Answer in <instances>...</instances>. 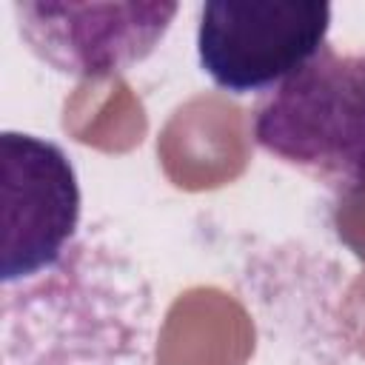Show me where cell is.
<instances>
[{"label": "cell", "instance_id": "1", "mask_svg": "<svg viewBox=\"0 0 365 365\" xmlns=\"http://www.w3.org/2000/svg\"><path fill=\"white\" fill-rule=\"evenodd\" d=\"M259 148L334 194L365 177V54L325 48L254 111Z\"/></svg>", "mask_w": 365, "mask_h": 365}, {"label": "cell", "instance_id": "2", "mask_svg": "<svg viewBox=\"0 0 365 365\" xmlns=\"http://www.w3.org/2000/svg\"><path fill=\"white\" fill-rule=\"evenodd\" d=\"M328 29V3L214 0L200 9V68L228 94L271 91L325 48Z\"/></svg>", "mask_w": 365, "mask_h": 365}, {"label": "cell", "instance_id": "3", "mask_svg": "<svg viewBox=\"0 0 365 365\" xmlns=\"http://www.w3.org/2000/svg\"><path fill=\"white\" fill-rule=\"evenodd\" d=\"M3 245L6 285L54 271L80 225V185L68 154L37 134L3 131Z\"/></svg>", "mask_w": 365, "mask_h": 365}, {"label": "cell", "instance_id": "4", "mask_svg": "<svg viewBox=\"0 0 365 365\" xmlns=\"http://www.w3.org/2000/svg\"><path fill=\"white\" fill-rule=\"evenodd\" d=\"M23 43L60 74L97 80L143 63L177 17V3H29L14 6Z\"/></svg>", "mask_w": 365, "mask_h": 365}, {"label": "cell", "instance_id": "5", "mask_svg": "<svg viewBox=\"0 0 365 365\" xmlns=\"http://www.w3.org/2000/svg\"><path fill=\"white\" fill-rule=\"evenodd\" d=\"M331 228L336 240L365 262V177L348 185L345 191L334 194L331 205Z\"/></svg>", "mask_w": 365, "mask_h": 365}]
</instances>
